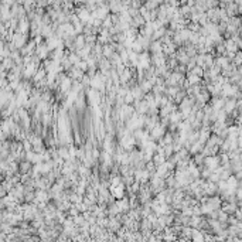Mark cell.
<instances>
[{"instance_id":"obj_1","label":"cell","mask_w":242,"mask_h":242,"mask_svg":"<svg viewBox=\"0 0 242 242\" xmlns=\"http://www.w3.org/2000/svg\"><path fill=\"white\" fill-rule=\"evenodd\" d=\"M30 169H31V163L27 160V161H23L21 164H20V170L21 173H28L30 172Z\"/></svg>"}]
</instances>
